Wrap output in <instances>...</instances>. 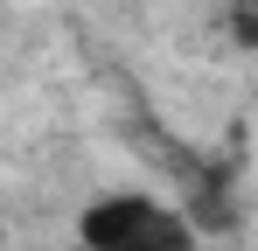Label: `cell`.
I'll return each instance as SVG.
<instances>
[{
	"mask_svg": "<svg viewBox=\"0 0 258 251\" xmlns=\"http://www.w3.org/2000/svg\"><path fill=\"white\" fill-rule=\"evenodd\" d=\"M77 244L84 251H196V223L168 209L161 196H98L77 216Z\"/></svg>",
	"mask_w": 258,
	"mask_h": 251,
	"instance_id": "obj_1",
	"label": "cell"
}]
</instances>
